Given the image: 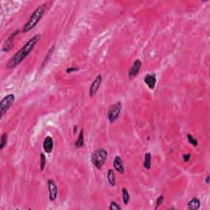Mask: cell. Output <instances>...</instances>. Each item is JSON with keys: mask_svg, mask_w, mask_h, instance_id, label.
I'll return each mask as SVG.
<instances>
[{"mask_svg": "<svg viewBox=\"0 0 210 210\" xmlns=\"http://www.w3.org/2000/svg\"><path fill=\"white\" fill-rule=\"evenodd\" d=\"M144 82L146 84L147 86L148 87V89H154L156 85V82H157L156 74H147L144 77Z\"/></svg>", "mask_w": 210, "mask_h": 210, "instance_id": "10", "label": "cell"}, {"mask_svg": "<svg viewBox=\"0 0 210 210\" xmlns=\"http://www.w3.org/2000/svg\"><path fill=\"white\" fill-rule=\"evenodd\" d=\"M45 9H46L45 3L38 6V7H37L36 9L32 12V14L30 16V18L28 19V21L25 22V24L24 25V26H23L22 29L23 33H26V32H29L30 30H31L32 29L39 23V21L41 20L42 16H43V13H44V11H45Z\"/></svg>", "mask_w": 210, "mask_h": 210, "instance_id": "2", "label": "cell"}, {"mask_svg": "<svg viewBox=\"0 0 210 210\" xmlns=\"http://www.w3.org/2000/svg\"><path fill=\"white\" fill-rule=\"evenodd\" d=\"M113 167L117 172L123 174L125 172V167H124L123 161L120 156H116L113 160Z\"/></svg>", "mask_w": 210, "mask_h": 210, "instance_id": "11", "label": "cell"}, {"mask_svg": "<svg viewBox=\"0 0 210 210\" xmlns=\"http://www.w3.org/2000/svg\"><path fill=\"white\" fill-rule=\"evenodd\" d=\"M7 133H3L1 136V142H0V149L2 150L4 147L7 145Z\"/></svg>", "mask_w": 210, "mask_h": 210, "instance_id": "18", "label": "cell"}, {"mask_svg": "<svg viewBox=\"0 0 210 210\" xmlns=\"http://www.w3.org/2000/svg\"><path fill=\"white\" fill-rule=\"evenodd\" d=\"M107 151L105 148H98L94 150L91 154L90 161L95 168L100 170L107 160Z\"/></svg>", "mask_w": 210, "mask_h": 210, "instance_id": "3", "label": "cell"}, {"mask_svg": "<svg viewBox=\"0 0 210 210\" xmlns=\"http://www.w3.org/2000/svg\"><path fill=\"white\" fill-rule=\"evenodd\" d=\"M107 178L108 180V183L112 186L116 185V177H115L114 171L112 169H108L107 172Z\"/></svg>", "mask_w": 210, "mask_h": 210, "instance_id": "14", "label": "cell"}, {"mask_svg": "<svg viewBox=\"0 0 210 210\" xmlns=\"http://www.w3.org/2000/svg\"><path fill=\"white\" fill-rule=\"evenodd\" d=\"M187 139H188V142H189L190 144H192L193 146L195 147L198 145V140H197V139H195V138H194V137L191 134H188Z\"/></svg>", "mask_w": 210, "mask_h": 210, "instance_id": "19", "label": "cell"}, {"mask_svg": "<svg viewBox=\"0 0 210 210\" xmlns=\"http://www.w3.org/2000/svg\"><path fill=\"white\" fill-rule=\"evenodd\" d=\"M41 35L40 34H35L34 36L30 38L26 43L22 46V48L21 49H19L12 57L8 60V62H7V68H13L15 66H16L18 64L21 63L23 60L25 59V57H27L28 55L30 54V52L33 51L35 45L39 43L40 40Z\"/></svg>", "mask_w": 210, "mask_h": 210, "instance_id": "1", "label": "cell"}, {"mask_svg": "<svg viewBox=\"0 0 210 210\" xmlns=\"http://www.w3.org/2000/svg\"><path fill=\"white\" fill-rule=\"evenodd\" d=\"M47 185H48V193H49V199H50V201L56 200L58 191H57V186L56 185L55 181L53 180H52V179H50V180H48Z\"/></svg>", "mask_w": 210, "mask_h": 210, "instance_id": "6", "label": "cell"}, {"mask_svg": "<svg viewBox=\"0 0 210 210\" xmlns=\"http://www.w3.org/2000/svg\"><path fill=\"white\" fill-rule=\"evenodd\" d=\"M190 153H186V154H184L183 155V160H184V162H188L189 159H190Z\"/></svg>", "mask_w": 210, "mask_h": 210, "instance_id": "25", "label": "cell"}, {"mask_svg": "<svg viewBox=\"0 0 210 210\" xmlns=\"http://www.w3.org/2000/svg\"><path fill=\"white\" fill-rule=\"evenodd\" d=\"M15 102V95L13 94H9L2 98L0 102V116L2 117L4 113L12 106Z\"/></svg>", "mask_w": 210, "mask_h": 210, "instance_id": "4", "label": "cell"}, {"mask_svg": "<svg viewBox=\"0 0 210 210\" xmlns=\"http://www.w3.org/2000/svg\"><path fill=\"white\" fill-rule=\"evenodd\" d=\"M200 200L198 198H193L188 202L187 208L190 210H197L200 208Z\"/></svg>", "mask_w": 210, "mask_h": 210, "instance_id": "13", "label": "cell"}, {"mask_svg": "<svg viewBox=\"0 0 210 210\" xmlns=\"http://www.w3.org/2000/svg\"><path fill=\"white\" fill-rule=\"evenodd\" d=\"M209 176H206V178H205V182H206V184H209Z\"/></svg>", "mask_w": 210, "mask_h": 210, "instance_id": "26", "label": "cell"}, {"mask_svg": "<svg viewBox=\"0 0 210 210\" xmlns=\"http://www.w3.org/2000/svg\"><path fill=\"white\" fill-rule=\"evenodd\" d=\"M43 151L47 153H50L53 148V139L51 136H46L43 142Z\"/></svg>", "mask_w": 210, "mask_h": 210, "instance_id": "12", "label": "cell"}, {"mask_svg": "<svg viewBox=\"0 0 210 210\" xmlns=\"http://www.w3.org/2000/svg\"><path fill=\"white\" fill-rule=\"evenodd\" d=\"M101 83H102V75H98L89 86V97H93V96L95 95V94L99 89V87H100Z\"/></svg>", "mask_w": 210, "mask_h": 210, "instance_id": "7", "label": "cell"}, {"mask_svg": "<svg viewBox=\"0 0 210 210\" xmlns=\"http://www.w3.org/2000/svg\"><path fill=\"white\" fill-rule=\"evenodd\" d=\"M151 153H146L144 154V167L147 170H149L151 168Z\"/></svg>", "mask_w": 210, "mask_h": 210, "instance_id": "16", "label": "cell"}, {"mask_svg": "<svg viewBox=\"0 0 210 210\" xmlns=\"http://www.w3.org/2000/svg\"><path fill=\"white\" fill-rule=\"evenodd\" d=\"M79 71V68L78 67H75V66H71V67H68V68L66 70V73H71V72H75V71Z\"/></svg>", "mask_w": 210, "mask_h": 210, "instance_id": "24", "label": "cell"}, {"mask_svg": "<svg viewBox=\"0 0 210 210\" xmlns=\"http://www.w3.org/2000/svg\"><path fill=\"white\" fill-rule=\"evenodd\" d=\"M46 166V156L43 153H40V170L43 171Z\"/></svg>", "mask_w": 210, "mask_h": 210, "instance_id": "20", "label": "cell"}, {"mask_svg": "<svg viewBox=\"0 0 210 210\" xmlns=\"http://www.w3.org/2000/svg\"><path fill=\"white\" fill-rule=\"evenodd\" d=\"M163 201H164V196H163V195H160L159 197H158L157 201H156L155 209H157V208L163 203Z\"/></svg>", "mask_w": 210, "mask_h": 210, "instance_id": "23", "label": "cell"}, {"mask_svg": "<svg viewBox=\"0 0 210 210\" xmlns=\"http://www.w3.org/2000/svg\"><path fill=\"white\" fill-rule=\"evenodd\" d=\"M121 110V102H116L114 104H112L107 112V118L110 123H113L114 121L117 120L120 116Z\"/></svg>", "mask_w": 210, "mask_h": 210, "instance_id": "5", "label": "cell"}, {"mask_svg": "<svg viewBox=\"0 0 210 210\" xmlns=\"http://www.w3.org/2000/svg\"><path fill=\"white\" fill-rule=\"evenodd\" d=\"M109 209H111V210H121V206L119 205L118 203H116L115 201H112V202L110 203Z\"/></svg>", "mask_w": 210, "mask_h": 210, "instance_id": "22", "label": "cell"}, {"mask_svg": "<svg viewBox=\"0 0 210 210\" xmlns=\"http://www.w3.org/2000/svg\"><path fill=\"white\" fill-rule=\"evenodd\" d=\"M141 66L142 62L139 59H136L135 62H133L132 66L130 67V69L129 70V73H128V76H129L130 79H133L139 74L140 68H141Z\"/></svg>", "mask_w": 210, "mask_h": 210, "instance_id": "8", "label": "cell"}, {"mask_svg": "<svg viewBox=\"0 0 210 210\" xmlns=\"http://www.w3.org/2000/svg\"><path fill=\"white\" fill-rule=\"evenodd\" d=\"M76 127H77V126H74V129H73V132H74V134H75V133L76 132Z\"/></svg>", "mask_w": 210, "mask_h": 210, "instance_id": "27", "label": "cell"}, {"mask_svg": "<svg viewBox=\"0 0 210 210\" xmlns=\"http://www.w3.org/2000/svg\"><path fill=\"white\" fill-rule=\"evenodd\" d=\"M122 200L125 205H127L130 202V194L126 188H122Z\"/></svg>", "mask_w": 210, "mask_h": 210, "instance_id": "17", "label": "cell"}, {"mask_svg": "<svg viewBox=\"0 0 210 210\" xmlns=\"http://www.w3.org/2000/svg\"><path fill=\"white\" fill-rule=\"evenodd\" d=\"M19 30H16V31L12 33L11 34H10L8 38H7L6 40H5L4 43H3V45H2V50L3 52H8L12 48L14 44V39H15V37L17 34H18Z\"/></svg>", "mask_w": 210, "mask_h": 210, "instance_id": "9", "label": "cell"}, {"mask_svg": "<svg viewBox=\"0 0 210 210\" xmlns=\"http://www.w3.org/2000/svg\"><path fill=\"white\" fill-rule=\"evenodd\" d=\"M84 144V130H80L79 136H78L76 141L75 142V148H81Z\"/></svg>", "mask_w": 210, "mask_h": 210, "instance_id": "15", "label": "cell"}, {"mask_svg": "<svg viewBox=\"0 0 210 210\" xmlns=\"http://www.w3.org/2000/svg\"><path fill=\"white\" fill-rule=\"evenodd\" d=\"M54 46H52V47H51L50 48V49H49V50H48V53H47V55H46V57H45V58H44V60H43V64H42V65H44V64L46 63V62H48V60H49V58H50L51 57V56H52V52H53V51H54Z\"/></svg>", "mask_w": 210, "mask_h": 210, "instance_id": "21", "label": "cell"}]
</instances>
